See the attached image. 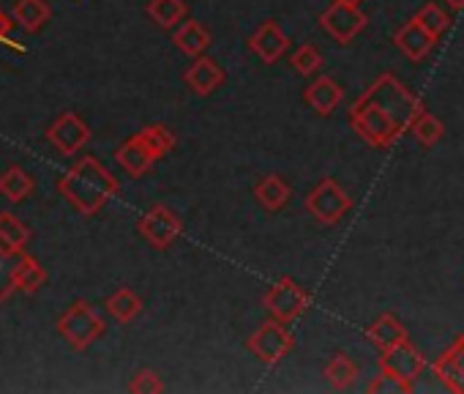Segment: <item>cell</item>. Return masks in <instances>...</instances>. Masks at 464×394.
<instances>
[{"label":"cell","mask_w":464,"mask_h":394,"mask_svg":"<svg viewBox=\"0 0 464 394\" xmlns=\"http://www.w3.org/2000/svg\"><path fill=\"white\" fill-rule=\"evenodd\" d=\"M423 110V102L393 74H380L350 107L353 132L372 148H391Z\"/></svg>","instance_id":"obj_1"},{"label":"cell","mask_w":464,"mask_h":394,"mask_svg":"<svg viewBox=\"0 0 464 394\" xmlns=\"http://www.w3.org/2000/svg\"><path fill=\"white\" fill-rule=\"evenodd\" d=\"M118 178L96 156H80L74 167L58 181L61 197L85 217L99 214L118 194Z\"/></svg>","instance_id":"obj_2"},{"label":"cell","mask_w":464,"mask_h":394,"mask_svg":"<svg viewBox=\"0 0 464 394\" xmlns=\"http://www.w3.org/2000/svg\"><path fill=\"white\" fill-rule=\"evenodd\" d=\"M104 318L99 315V310L85 301V299H77L72 301L61 318H58V331L61 337L74 348V350H88L102 334H104Z\"/></svg>","instance_id":"obj_3"},{"label":"cell","mask_w":464,"mask_h":394,"mask_svg":"<svg viewBox=\"0 0 464 394\" xmlns=\"http://www.w3.org/2000/svg\"><path fill=\"white\" fill-rule=\"evenodd\" d=\"M263 304L274 320L293 323L312 307V293L301 288L293 277H282L268 288V293L263 296Z\"/></svg>","instance_id":"obj_4"},{"label":"cell","mask_w":464,"mask_h":394,"mask_svg":"<svg viewBox=\"0 0 464 394\" xmlns=\"http://www.w3.org/2000/svg\"><path fill=\"white\" fill-rule=\"evenodd\" d=\"M353 209L350 194L334 181L323 178L309 194H306V212L320 222V225H339L342 217Z\"/></svg>","instance_id":"obj_5"},{"label":"cell","mask_w":464,"mask_h":394,"mask_svg":"<svg viewBox=\"0 0 464 394\" xmlns=\"http://www.w3.org/2000/svg\"><path fill=\"white\" fill-rule=\"evenodd\" d=\"M320 25L323 31L339 42V44H350L363 28H366V15L358 4H347V0H334V4L320 15Z\"/></svg>","instance_id":"obj_6"},{"label":"cell","mask_w":464,"mask_h":394,"mask_svg":"<svg viewBox=\"0 0 464 394\" xmlns=\"http://www.w3.org/2000/svg\"><path fill=\"white\" fill-rule=\"evenodd\" d=\"M183 231L180 217L169 209V206H150L140 222H137V233L153 247V250H167L178 241Z\"/></svg>","instance_id":"obj_7"},{"label":"cell","mask_w":464,"mask_h":394,"mask_svg":"<svg viewBox=\"0 0 464 394\" xmlns=\"http://www.w3.org/2000/svg\"><path fill=\"white\" fill-rule=\"evenodd\" d=\"M249 350L263 361V364H276L282 361L293 345H295V337L293 331L287 329V323H279V320H266L252 337H249Z\"/></svg>","instance_id":"obj_8"},{"label":"cell","mask_w":464,"mask_h":394,"mask_svg":"<svg viewBox=\"0 0 464 394\" xmlns=\"http://www.w3.org/2000/svg\"><path fill=\"white\" fill-rule=\"evenodd\" d=\"M380 369L412 386V383L420 378V372L426 369V359H423V353H420L410 340H404V342H399V345L382 350V356H380Z\"/></svg>","instance_id":"obj_9"},{"label":"cell","mask_w":464,"mask_h":394,"mask_svg":"<svg viewBox=\"0 0 464 394\" xmlns=\"http://www.w3.org/2000/svg\"><path fill=\"white\" fill-rule=\"evenodd\" d=\"M47 140L66 156H74L85 148V143L91 140V129L88 123L77 115V113H61L50 129H47Z\"/></svg>","instance_id":"obj_10"},{"label":"cell","mask_w":464,"mask_h":394,"mask_svg":"<svg viewBox=\"0 0 464 394\" xmlns=\"http://www.w3.org/2000/svg\"><path fill=\"white\" fill-rule=\"evenodd\" d=\"M290 47V39L287 34L279 28V23L274 20H266L252 36H249V50L263 61V64H276Z\"/></svg>","instance_id":"obj_11"},{"label":"cell","mask_w":464,"mask_h":394,"mask_svg":"<svg viewBox=\"0 0 464 394\" xmlns=\"http://www.w3.org/2000/svg\"><path fill=\"white\" fill-rule=\"evenodd\" d=\"M393 44L399 47V53L407 58V61H423V58H429V53L437 47V39L426 31V28H420L415 20H407L396 34H393Z\"/></svg>","instance_id":"obj_12"},{"label":"cell","mask_w":464,"mask_h":394,"mask_svg":"<svg viewBox=\"0 0 464 394\" xmlns=\"http://www.w3.org/2000/svg\"><path fill=\"white\" fill-rule=\"evenodd\" d=\"M431 369L445 383V389L464 394V334L453 340V345L431 364Z\"/></svg>","instance_id":"obj_13"},{"label":"cell","mask_w":464,"mask_h":394,"mask_svg":"<svg viewBox=\"0 0 464 394\" xmlns=\"http://www.w3.org/2000/svg\"><path fill=\"white\" fill-rule=\"evenodd\" d=\"M227 80L224 69L213 61V58H205V55H197L194 64L183 72V83L191 88V94L197 96H210L221 83Z\"/></svg>","instance_id":"obj_14"},{"label":"cell","mask_w":464,"mask_h":394,"mask_svg":"<svg viewBox=\"0 0 464 394\" xmlns=\"http://www.w3.org/2000/svg\"><path fill=\"white\" fill-rule=\"evenodd\" d=\"M344 91L334 77H317L306 91H304V102L309 110H314L317 115H331L336 113V107L342 104Z\"/></svg>","instance_id":"obj_15"},{"label":"cell","mask_w":464,"mask_h":394,"mask_svg":"<svg viewBox=\"0 0 464 394\" xmlns=\"http://www.w3.org/2000/svg\"><path fill=\"white\" fill-rule=\"evenodd\" d=\"M290 197H293L290 183H287L282 175H276V172L263 175V178L255 183V201H257L266 212H271V214L282 212V209L290 203Z\"/></svg>","instance_id":"obj_16"},{"label":"cell","mask_w":464,"mask_h":394,"mask_svg":"<svg viewBox=\"0 0 464 394\" xmlns=\"http://www.w3.org/2000/svg\"><path fill=\"white\" fill-rule=\"evenodd\" d=\"M53 20V9L47 0H17L12 9V23L25 34H39Z\"/></svg>","instance_id":"obj_17"},{"label":"cell","mask_w":464,"mask_h":394,"mask_svg":"<svg viewBox=\"0 0 464 394\" xmlns=\"http://www.w3.org/2000/svg\"><path fill=\"white\" fill-rule=\"evenodd\" d=\"M115 162L131 175V178H140V175H145L150 167H153V156H150V151L142 145V140L134 134V137H129L126 143H121L118 145V151H115Z\"/></svg>","instance_id":"obj_18"},{"label":"cell","mask_w":464,"mask_h":394,"mask_svg":"<svg viewBox=\"0 0 464 394\" xmlns=\"http://www.w3.org/2000/svg\"><path fill=\"white\" fill-rule=\"evenodd\" d=\"M34 189H36L34 175L20 164H12L4 175H0V194H4L9 203H25L34 194Z\"/></svg>","instance_id":"obj_19"},{"label":"cell","mask_w":464,"mask_h":394,"mask_svg":"<svg viewBox=\"0 0 464 394\" xmlns=\"http://www.w3.org/2000/svg\"><path fill=\"white\" fill-rule=\"evenodd\" d=\"M172 42H175V47H180V53H186L188 58H197L210 47V31L197 20H186L175 31Z\"/></svg>","instance_id":"obj_20"},{"label":"cell","mask_w":464,"mask_h":394,"mask_svg":"<svg viewBox=\"0 0 464 394\" xmlns=\"http://www.w3.org/2000/svg\"><path fill=\"white\" fill-rule=\"evenodd\" d=\"M366 337H369L372 345H377L380 350H385V348H393V345L404 342V340H407V329L399 323L396 315L385 312V315H380V318L366 329Z\"/></svg>","instance_id":"obj_21"},{"label":"cell","mask_w":464,"mask_h":394,"mask_svg":"<svg viewBox=\"0 0 464 394\" xmlns=\"http://www.w3.org/2000/svg\"><path fill=\"white\" fill-rule=\"evenodd\" d=\"M44 282H47L44 266L36 258H31L28 252H23V258L17 263V274H14V291L34 296V293H39L44 288Z\"/></svg>","instance_id":"obj_22"},{"label":"cell","mask_w":464,"mask_h":394,"mask_svg":"<svg viewBox=\"0 0 464 394\" xmlns=\"http://www.w3.org/2000/svg\"><path fill=\"white\" fill-rule=\"evenodd\" d=\"M28 241H31L28 225L12 212H0V244L12 252H25Z\"/></svg>","instance_id":"obj_23"},{"label":"cell","mask_w":464,"mask_h":394,"mask_svg":"<svg viewBox=\"0 0 464 394\" xmlns=\"http://www.w3.org/2000/svg\"><path fill=\"white\" fill-rule=\"evenodd\" d=\"M186 4L183 0H148V6H145V15L164 31L180 25L186 20Z\"/></svg>","instance_id":"obj_24"},{"label":"cell","mask_w":464,"mask_h":394,"mask_svg":"<svg viewBox=\"0 0 464 394\" xmlns=\"http://www.w3.org/2000/svg\"><path fill=\"white\" fill-rule=\"evenodd\" d=\"M137 137L142 140V145L150 151L153 159H164V156L178 145L175 132H172L169 126H164V123H148L145 129L137 132Z\"/></svg>","instance_id":"obj_25"},{"label":"cell","mask_w":464,"mask_h":394,"mask_svg":"<svg viewBox=\"0 0 464 394\" xmlns=\"http://www.w3.org/2000/svg\"><path fill=\"white\" fill-rule=\"evenodd\" d=\"M104 307H107V312H110L118 323H131V320H137L140 312H142V299H140L134 291L121 288V291H115L112 296H107Z\"/></svg>","instance_id":"obj_26"},{"label":"cell","mask_w":464,"mask_h":394,"mask_svg":"<svg viewBox=\"0 0 464 394\" xmlns=\"http://www.w3.org/2000/svg\"><path fill=\"white\" fill-rule=\"evenodd\" d=\"M325 378L334 389L344 391L358 380V364L347 356V353H336L328 364H325Z\"/></svg>","instance_id":"obj_27"},{"label":"cell","mask_w":464,"mask_h":394,"mask_svg":"<svg viewBox=\"0 0 464 394\" xmlns=\"http://www.w3.org/2000/svg\"><path fill=\"white\" fill-rule=\"evenodd\" d=\"M410 132L415 134V140H418L420 145L431 148V145H437V143L442 140L445 126H442V121H440L434 113H429V110L423 107V110L415 115V121L410 123Z\"/></svg>","instance_id":"obj_28"},{"label":"cell","mask_w":464,"mask_h":394,"mask_svg":"<svg viewBox=\"0 0 464 394\" xmlns=\"http://www.w3.org/2000/svg\"><path fill=\"white\" fill-rule=\"evenodd\" d=\"M420 28H426L434 39H440L448 28H450V15L440 6V4H423L418 12H415V17H412Z\"/></svg>","instance_id":"obj_29"},{"label":"cell","mask_w":464,"mask_h":394,"mask_svg":"<svg viewBox=\"0 0 464 394\" xmlns=\"http://www.w3.org/2000/svg\"><path fill=\"white\" fill-rule=\"evenodd\" d=\"M23 252H12L0 244V301H6L14 291V274H17V263H20Z\"/></svg>","instance_id":"obj_30"},{"label":"cell","mask_w":464,"mask_h":394,"mask_svg":"<svg viewBox=\"0 0 464 394\" xmlns=\"http://www.w3.org/2000/svg\"><path fill=\"white\" fill-rule=\"evenodd\" d=\"M290 64H293V69H295L301 77H312V74H317V72L323 69V53H320L314 44H301V47L293 53Z\"/></svg>","instance_id":"obj_31"},{"label":"cell","mask_w":464,"mask_h":394,"mask_svg":"<svg viewBox=\"0 0 464 394\" xmlns=\"http://www.w3.org/2000/svg\"><path fill=\"white\" fill-rule=\"evenodd\" d=\"M164 389L167 386H164L161 375L156 369H148V367L137 369L134 378L129 380V391H134V394H156V391H164Z\"/></svg>","instance_id":"obj_32"},{"label":"cell","mask_w":464,"mask_h":394,"mask_svg":"<svg viewBox=\"0 0 464 394\" xmlns=\"http://www.w3.org/2000/svg\"><path fill=\"white\" fill-rule=\"evenodd\" d=\"M369 391H372V394H391V391H396V394H407V391H412V386L380 369V375L369 383Z\"/></svg>","instance_id":"obj_33"},{"label":"cell","mask_w":464,"mask_h":394,"mask_svg":"<svg viewBox=\"0 0 464 394\" xmlns=\"http://www.w3.org/2000/svg\"><path fill=\"white\" fill-rule=\"evenodd\" d=\"M12 28H14V23L4 15V9H0V44H9L14 53H25V47L12 39Z\"/></svg>","instance_id":"obj_34"},{"label":"cell","mask_w":464,"mask_h":394,"mask_svg":"<svg viewBox=\"0 0 464 394\" xmlns=\"http://www.w3.org/2000/svg\"><path fill=\"white\" fill-rule=\"evenodd\" d=\"M450 12H464V0H442Z\"/></svg>","instance_id":"obj_35"},{"label":"cell","mask_w":464,"mask_h":394,"mask_svg":"<svg viewBox=\"0 0 464 394\" xmlns=\"http://www.w3.org/2000/svg\"><path fill=\"white\" fill-rule=\"evenodd\" d=\"M347 4H361V0H347Z\"/></svg>","instance_id":"obj_36"}]
</instances>
